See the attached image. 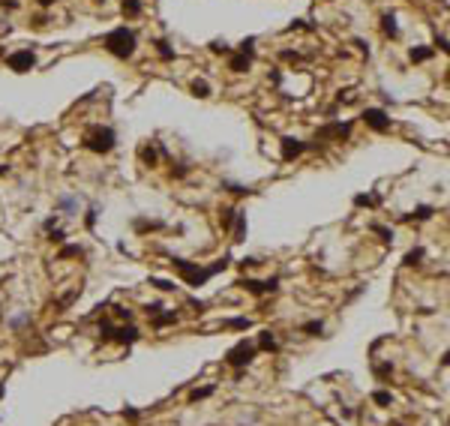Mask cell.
Here are the masks:
<instances>
[{
	"label": "cell",
	"instance_id": "e575fe53",
	"mask_svg": "<svg viewBox=\"0 0 450 426\" xmlns=\"http://www.w3.org/2000/svg\"><path fill=\"white\" fill-rule=\"evenodd\" d=\"M96 219H99V210H96V207H90V210H87V216H84V225H87V228H93V225H96Z\"/></svg>",
	"mask_w": 450,
	"mask_h": 426
},
{
	"label": "cell",
	"instance_id": "7bdbcfd3",
	"mask_svg": "<svg viewBox=\"0 0 450 426\" xmlns=\"http://www.w3.org/2000/svg\"><path fill=\"white\" fill-rule=\"evenodd\" d=\"M258 264H261L258 258H243V261H240V267H258Z\"/></svg>",
	"mask_w": 450,
	"mask_h": 426
},
{
	"label": "cell",
	"instance_id": "3957f363",
	"mask_svg": "<svg viewBox=\"0 0 450 426\" xmlns=\"http://www.w3.org/2000/svg\"><path fill=\"white\" fill-rule=\"evenodd\" d=\"M114 141H117V135H114V129H90L87 135H84V147L90 150V153H111L114 150Z\"/></svg>",
	"mask_w": 450,
	"mask_h": 426
},
{
	"label": "cell",
	"instance_id": "f35d334b",
	"mask_svg": "<svg viewBox=\"0 0 450 426\" xmlns=\"http://www.w3.org/2000/svg\"><path fill=\"white\" fill-rule=\"evenodd\" d=\"M210 51H216V54H228V51H231V45H225V42H213V45H210Z\"/></svg>",
	"mask_w": 450,
	"mask_h": 426
},
{
	"label": "cell",
	"instance_id": "83f0119b",
	"mask_svg": "<svg viewBox=\"0 0 450 426\" xmlns=\"http://www.w3.org/2000/svg\"><path fill=\"white\" fill-rule=\"evenodd\" d=\"M372 402H375V405H381V408H387V405L393 402V396H390L387 390H375V393H372Z\"/></svg>",
	"mask_w": 450,
	"mask_h": 426
},
{
	"label": "cell",
	"instance_id": "d4e9b609",
	"mask_svg": "<svg viewBox=\"0 0 450 426\" xmlns=\"http://www.w3.org/2000/svg\"><path fill=\"white\" fill-rule=\"evenodd\" d=\"M156 228H162V222H147V219H135V231H138V234H144V231H156Z\"/></svg>",
	"mask_w": 450,
	"mask_h": 426
},
{
	"label": "cell",
	"instance_id": "44dd1931",
	"mask_svg": "<svg viewBox=\"0 0 450 426\" xmlns=\"http://www.w3.org/2000/svg\"><path fill=\"white\" fill-rule=\"evenodd\" d=\"M234 216H237V207H222V213H219L222 228H231V225H234Z\"/></svg>",
	"mask_w": 450,
	"mask_h": 426
},
{
	"label": "cell",
	"instance_id": "52a82bcc",
	"mask_svg": "<svg viewBox=\"0 0 450 426\" xmlns=\"http://www.w3.org/2000/svg\"><path fill=\"white\" fill-rule=\"evenodd\" d=\"M363 123L369 129H375V132H387L390 129V117H387L384 108H366L363 111Z\"/></svg>",
	"mask_w": 450,
	"mask_h": 426
},
{
	"label": "cell",
	"instance_id": "9a60e30c",
	"mask_svg": "<svg viewBox=\"0 0 450 426\" xmlns=\"http://www.w3.org/2000/svg\"><path fill=\"white\" fill-rule=\"evenodd\" d=\"M423 255H426V252H423L420 246H414L411 252H405V258H402V264H405V267H414V264H420V261H423Z\"/></svg>",
	"mask_w": 450,
	"mask_h": 426
},
{
	"label": "cell",
	"instance_id": "b9f144b4",
	"mask_svg": "<svg viewBox=\"0 0 450 426\" xmlns=\"http://www.w3.org/2000/svg\"><path fill=\"white\" fill-rule=\"evenodd\" d=\"M123 417H126V420H132V423H135V420H138V417H141V414H138V411H135V408H123Z\"/></svg>",
	"mask_w": 450,
	"mask_h": 426
},
{
	"label": "cell",
	"instance_id": "1f68e13d",
	"mask_svg": "<svg viewBox=\"0 0 450 426\" xmlns=\"http://www.w3.org/2000/svg\"><path fill=\"white\" fill-rule=\"evenodd\" d=\"M378 204V198H372V195H354V207H375Z\"/></svg>",
	"mask_w": 450,
	"mask_h": 426
},
{
	"label": "cell",
	"instance_id": "74e56055",
	"mask_svg": "<svg viewBox=\"0 0 450 426\" xmlns=\"http://www.w3.org/2000/svg\"><path fill=\"white\" fill-rule=\"evenodd\" d=\"M111 333H114V327H111L108 321H102V324H99V336H102V339L108 342V339H111Z\"/></svg>",
	"mask_w": 450,
	"mask_h": 426
},
{
	"label": "cell",
	"instance_id": "ee69618b",
	"mask_svg": "<svg viewBox=\"0 0 450 426\" xmlns=\"http://www.w3.org/2000/svg\"><path fill=\"white\" fill-rule=\"evenodd\" d=\"M27 321H30V318H27V315H21V318H15V321H12V327H15V330H21Z\"/></svg>",
	"mask_w": 450,
	"mask_h": 426
},
{
	"label": "cell",
	"instance_id": "681fc988",
	"mask_svg": "<svg viewBox=\"0 0 450 426\" xmlns=\"http://www.w3.org/2000/svg\"><path fill=\"white\" fill-rule=\"evenodd\" d=\"M354 45H357V48H360V51H363V54H369V45H366V42H363V39H354Z\"/></svg>",
	"mask_w": 450,
	"mask_h": 426
},
{
	"label": "cell",
	"instance_id": "60d3db41",
	"mask_svg": "<svg viewBox=\"0 0 450 426\" xmlns=\"http://www.w3.org/2000/svg\"><path fill=\"white\" fill-rule=\"evenodd\" d=\"M144 309H147V315L153 318V315H159V312H162V303H150V306H144Z\"/></svg>",
	"mask_w": 450,
	"mask_h": 426
},
{
	"label": "cell",
	"instance_id": "9c48e42d",
	"mask_svg": "<svg viewBox=\"0 0 450 426\" xmlns=\"http://www.w3.org/2000/svg\"><path fill=\"white\" fill-rule=\"evenodd\" d=\"M138 327L135 324H126V327H114V333H111V339L114 342H123V345H132V342H138Z\"/></svg>",
	"mask_w": 450,
	"mask_h": 426
},
{
	"label": "cell",
	"instance_id": "8d00e7d4",
	"mask_svg": "<svg viewBox=\"0 0 450 426\" xmlns=\"http://www.w3.org/2000/svg\"><path fill=\"white\" fill-rule=\"evenodd\" d=\"M48 240H51V243H63V240H66V234H63L60 228H51V231H48Z\"/></svg>",
	"mask_w": 450,
	"mask_h": 426
},
{
	"label": "cell",
	"instance_id": "7dc6e473",
	"mask_svg": "<svg viewBox=\"0 0 450 426\" xmlns=\"http://www.w3.org/2000/svg\"><path fill=\"white\" fill-rule=\"evenodd\" d=\"M51 228H57V216H48V219H45V231H51Z\"/></svg>",
	"mask_w": 450,
	"mask_h": 426
},
{
	"label": "cell",
	"instance_id": "d6a6232c",
	"mask_svg": "<svg viewBox=\"0 0 450 426\" xmlns=\"http://www.w3.org/2000/svg\"><path fill=\"white\" fill-rule=\"evenodd\" d=\"M156 51H159V57H162V60H174V51L168 48V42H162V39H159V42H156Z\"/></svg>",
	"mask_w": 450,
	"mask_h": 426
},
{
	"label": "cell",
	"instance_id": "8992f818",
	"mask_svg": "<svg viewBox=\"0 0 450 426\" xmlns=\"http://www.w3.org/2000/svg\"><path fill=\"white\" fill-rule=\"evenodd\" d=\"M9 69L12 72H30L33 66H36V54L30 51V48H24V51H15V54H9Z\"/></svg>",
	"mask_w": 450,
	"mask_h": 426
},
{
	"label": "cell",
	"instance_id": "2e32d148",
	"mask_svg": "<svg viewBox=\"0 0 450 426\" xmlns=\"http://www.w3.org/2000/svg\"><path fill=\"white\" fill-rule=\"evenodd\" d=\"M177 321V312H159V315H153V327L159 330V327H168V324H174Z\"/></svg>",
	"mask_w": 450,
	"mask_h": 426
},
{
	"label": "cell",
	"instance_id": "836d02e7",
	"mask_svg": "<svg viewBox=\"0 0 450 426\" xmlns=\"http://www.w3.org/2000/svg\"><path fill=\"white\" fill-rule=\"evenodd\" d=\"M240 54L252 57V54H255V39H243V42H240Z\"/></svg>",
	"mask_w": 450,
	"mask_h": 426
},
{
	"label": "cell",
	"instance_id": "484cf974",
	"mask_svg": "<svg viewBox=\"0 0 450 426\" xmlns=\"http://www.w3.org/2000/svg\"><path fill=\"white\" fill-rule=\"evenodd\" d=\"M81 255H84V246H75V243L60 249V258H81Z\"/></svg>",
	"mask_w": 450,
	"mask_h": 426
},
{
	"label": "cell",
	"instance_id": "4fadbf2b",
	"mask_svg": "<svg viewBox=\"0 0 450 426\" xmlns=\"http://www.w3.org/2000/svg\"><path fill=\"white\" fill-rule=\"evenodd\" d=\"M249 63H252V57H246V54H234V57H231V63H228V69H231V72H246V69H249Z\"/></svg>",
	"mask_w": 450,
	"mask_h": 426
},
{
	"label": "cell",
	"instance_id": "e0dca14e",
	"mask_svg": "<svg viewBox=\"0 0 450 426\" xmlns=\"http://www.w3.org/2000/svg\"><path fill=\"white\" fill-rule=\"evenodd\" d=\"M414 63H423V60H429L432 57V48H426V45H417V48H411V54H408Z\"/></svg>",
	"mask_w": 450,
	"mask_h": 426
},
{
	"label": "cell",
	"instance_id": "f546056e",
	"mask_svg": "<svg viewBox=\"0 0 450 426\" xmlns=\"http://www.w3.org/2000/svg\"><path fill=\"white\" fill-rule=\"evenodd\" d=\"M150 285H153V288H159V291H174V288H177L171 279H156V276H150Z\"/></svg>",
	"mask_w": 450,
	"mask_h": 426
},
{
	"label": "cell",
	"instance_id": "ab89813d",
	"mask_svg": "<svg viewBox=\"0 0 450 426\" xmlns=\"http://www.w3.org/2000/svg\"><path fill=\"white\" fill-rule=\"evenodd\" d=\"M114 312H117V318H123V321L132 318V309H126V306H114Z\"/></svg>",
	"mask_w": 450,
	"mask_h": 426
},
{
	"label": "cell",
	"instance_id": "11a10c76",
	"mask_svg": "<svg viewBox=\"0 0 450 426\" xmlns=\"http://www.w3.org/2000/svg\"><path fill=\"white\" fill-rule=\"evenodd\" d=\"M0 396H3V387H0Z\"/></svg>",
	"mask_w": 450,
	"mask_h": 426
},
{
	"label": "cell",
	"instance_id": "603a6c76",
	"mask_svg": "<svg viewBox=\"0 0 450 426\" xmlns=\"http://www.w3.org/2000/svg\"><path fill=\"white\" fill-rule=\"evenodd\" d=\"M222 186L228 189V192H234V195H252L255 189H249V186H243V183H228V180H222Z\"/></svg>",
	"mask_w": 450,
	"mask_h": 426
},
{
	"label": "cell",
	"instance_id": "5b68a950",
	"mask_svg": "<svg viewBox=\"0 0 450 426\" xmlns=\"http://www.w3.org/2000/svg\"><path fill=\"white\" fill-rule=\"evenodd\" d=\"M240 288H246L249 294H255V297H261V294H273L276 288H279V276H270V279H264V282H258V279H240L237 282Z\"/></svg>",
	"mask_w": 450,
	"mask_h": 426
},
{
	"label": "cell",
	"instance_id": "277c9868",
	"mask_svg": "<svg viewBox=\"0 0 450 426\" xmlns=\"http://www.w3.org/2000/svg\"><path fill=\"white\" fill-rule=\"evenodd\" d=\"M255 354H258V348H255L252 342H246V339H243V342H237V345L225 354V363H228V366H234V369H246V366L255 360Z\"/></svg>",
	"mask_w": 450,
	"mask_h": 426
},
{
	"label": "cell",
	"instance_id": "f1b7e54d",
	"mask_svg": "<svg viewBox=\"0 0 450 426\" xmlns=\"http://www.w3.org/2000/svg\"><path fill=\"white\" fill-rule=\"evenodd\" d=\"M372 231L381 237V243H393V231H390V228H384V225H378V222H375V225H372Z\"/></svg>",
	"mask_w": 450,
	"mask_h": 426
},
{
	"label": "cell",
	"instance_id": "4316f807",
	"mask_svg": "<svg viewBox=\"0 0 450 426\" xmlns=\"http://www.w3.org/2000/svg\"><path fill=\"white\" fill-rule=\"evenodd\" d=\"M225 327H231V330H246V327H252V318H228Z\"/></svg>",
	"mask_w": 450,
	"mask_h": 426
},
{
	"label": "cell",
	"instance_id": "816d5d0a",
	"mask_svg": "<svg viewBox=\"0 0 450 426\" xmlns=\"http://www.w3.org/2000/svg\"><path fill=\"white\" fill-rule=\"evenodd\" d=\"M36 3H39V6H51L54 0H36Z\"/></svg>",
	"mask_w": 450,
	"mask_h": 426
},
{
	"label": "cell",
	"instance_id": "ffe728a7",
	"mask_svg": "<svg viewBox=\"0 0 450 426\" xmlns=\"http://www.w3.org/2000/svg\"><path fill=\"white\" fill-rule=\"evenodd\" d=\"M432 213H435V207H429V204H420L408 219H417V222H423V219H432Z\"/></svg>",
	"mask_w": 450,
	"mask_h": 426
},
{
	"label": "cell",
	"instance_id": "30bf717a",
	"mask_svg": "<svg viewBox=\"0 0 450 426\" xmlns=\"http://www.w3.org/2000/svg\"><path fill=\"white\" fill-rule=\"evenodd\" d=\"M348 135H351L348 123H330V126L318 129V138H348Z\"/></svg>",
	"mask_w": 450,
	"mask_h": 426
},
{
	"label": "cell",
	"instance_id": "d6986e66",
	"mask_svg": "<svg viewBox=\"0 0 450 426\" xmlns=\"http://www.w3.org/2000/svg\"><path fill=\"white\" fill-rule=\"evenodd\" d=\"M141 162L150 165V168L156 165V147H153V144H144V147H141Z\"/></svg>",
	"mask_w": 450,
	"mask_h": 426
},
{
	"label": "cell",
	"instance_id": "f5cc1de1",
	"mask_svg": "<svg viewBox=\"0 0 450 426\" xmlns=\"http://www.w3.org/2000/svg\"><path fill=\"white\" fill-rule=\"evenodd\" d=\"M9 171V165H0V174H6Z\"/></svg>",
	"mask_w": 450,
	"mask_h": 426
},
{
	"label": "cell",
	"instance_id": "ba28073f",
	"mask_svg": "<svg viewBox=\"0 0 450 426\" xmlns=\"http://www.w3.org/2000/svg\"><path fill=\"white\" fill-rule=\"evenodd\" d=\"M306 147H309V144H306V141H300V138H282V159H285V162H291V159H297Z\"/></svg>",
	"mask_w": 450,
	"mask_h": 426
},
{
	"label": "cell",
	"instance_id": "5bb4252c",
	"mask_svg": "<svg viewBox=\"0 0 450 426\" xmlns=\"http://www.w3.org/2000/svg\"><path fill=\"white\" fill-rule=\"evenodd\" d=\"M231 228H234V240L240 243V240L246 237V213H240V210H237V216H234V225H231Z\"/></svg>",
	"mask_w": 450,
	"mask_h": 426
},
{
	"label": "cell",
	"instance_id": "d590c367",
	"mask_svg": "<svg viewBox=\"0 0 450 426\" xmlns=\"http://www.w3.org/2000/svg\"><path fill=\"white\" fill-rule=\"evenodd\" d=\"M375 375H378V378H387V375H393V363H381V366H375Z\"/></svg>",
	"mask_w": 450,
	"mask_h": 426
},
{
	"label": "cell",
	"instance_id": "7a4b0ae2",
	"mask_svg": "<svg viewBox=\"0 0 450 426\" xmlns=\"http://www.w3.org/2000/svg\"><path fill=\"white\" fill-rule=\"evenodd\" d=\"M105 51L120 57V60H129L135 54V33L129 27H114L108 36H105Z\"/></svg>",
	"mask_w": 450,
	"mask_h": 426
},
{
	"label": "cell",
	"instance_id": "f907efd6",
	"mask_svg": "<svg viewBox=\"0 0 450 426\" xmlns=\"http://www.w3.org/2000/svg\"><path fill=\"white\" fill-rule=\"evenodd\" d=\"M189 306H192L195 312H201V309H204V303H201V300H189Z\"/></svg>",
	"mask_w": 450,
	"mask_h": 426
},
{
	"label": "cell",
	"instance_id": "ac0fdd59",
	"mask_svg": "<svg viewBox=\"0 0 450 426\" xmlns=\"http://www.w3.org/2000/svg\"><path fill=\"white\" fill-rule=\"evenodd\" d=\"M192 93H195L198 99H207V96H210V84H207L204 78H195V81H192Z\"/></svg>",
	"mask_w": 450,
	"mask_h": 426
},
{
	"label": "cell",
	"instance_id": "db71d44e",
	"mask_svg": "<svg viewBox=\"0 0 450 426\" xmlns=\"http://www.w3.org/2000/svg\"><path fill=\"white\" fill-rule=\"evenodd\" d=\"M390 426H402V423H390Z\"/></svg>",
	"mask_w": 450,
	"mask_h": 426
},
{
	"label": "cell",
	"instance_id": "7402d4cb",
	"mask_svg": "<svg viewBox=\"0 0 450 426\" xmlns=\"http://www.w3.org/2000/svg\"><path fill=\"white\" fill-rule=\"evenodd\" d=\"M300 330H303L306 336H321V330H324V324H321L318 318H312V321H306V324H303Z\"/></svg>",
	"mask_w": 450,
	"mask_h": 426
},
{
	"label": "cell",
	"instance_id": "cb8c5ba5",
	"mask_svg": "<svg viewBox=\"0 0 450 426\" xmlns=\"http://www.w3.org/2000/svg\"><path fill=\"white\" fill-rule=\"evenodd\" d=\"M207 396H213V384H210V387H195V390L189 393V402H201V399H207Z\"/></svg>",
	"mask_w": 450,
	"mask_h": 426
},
{
	"label": "cell",
	"instance_id": "bcb514c9",
	"mask_svg": "<svg viewBox=\"0 0 450 426\" xmlns=\"http://www.w3.org/2000/svg\"><path fill=\"white\" fill-rule=\"evenodd\" d=\"M60 207H63V210H72V207H75V201H72V198H60Z\"/></svg>",
	"mask_w": 450,
	"mask_h": 426
},
{
	"label": "cell",
	"instance_id": "6da1fadb",
	"mask_svg": "<svg viewBox=\"0 0 450 426\" xmlns=\"http://www.w3.org/2000/svg\"><path fill=\"white\" fill-rule=\"evenodd\" d=\"M171 264L183 273V279H186V285H192V288H201V285H207V279L210 276H216L219 270H225L228 264H231V258L225 255V258H219L216 264H210V267H201V264H192V261H186V258H171Z\"/></svg>",
	"mask_w": 450,
	"mask_h": 426
},
{
	"label": "cell",
	"instance_id": "7c38bea8",
	"mask_svg": "<svg viewBox=\"0 0 450 426\" xmlns=\"http://www.w3.org/2000/svg\"><path fill=\"white\" fill-rule=\"evenodd\" d=\"M381 30H384L390 39H396V36H399V27H396V15H393V12H387V15L381 18Z\"/></svg>",
	"mask_w": 450,
	"mask_h": 426
},
{
	"label": "cell",
	"instance_id": "8fae6325",
	"mask_svg": "<svg viewBox=\"0 0 450 426\" xmlns=\"http://www.w3.org/2000/svg\"><path fill=\"white\" fill-rule=\"evenodd\" d=\"M255 348H258V351H276L279 345H276V336H273L270 330H261V333H258V345H255Z\"/></svg>",
	"mask_w": 450,
	"mask_h": 426
},
{
	"label": "cell",
	"instance_id": "4dcf8cb0",
	"mask_svg": "<svg viewBox=\"0 0 450 426\" xmlns=\"http://www.w3.org/2000/svg\"><path fill=\"white\" fill-rule=\"evenodd\" d=\"M120 9H123L126 15H138V12H141V0H123Z\"/></svg>",
	"mask_w": 450,
	"mask_h": 426
},
{
	"label": "cell",
	"instance_id": "c3c4849f",
	"mask_svg": "<svg viewBox=\"0 0 450 426\" xmlns=\"http://www.w3.org/2000/svg\"><path fill=\"white\" fill-rule=\"evenodd\" d=\"M435 45H438L441 51H447V36H438V39H435Z\"/></svg>",
	"mask_w": 450,
	"mask_h": 426
},
{
	"label": "cell",
	"instance_id": "f6af8a7d",
	"mask_svg": "<svg viewBox=\"0 0 450 426\" xmlns=\"http://www.w3.org/2000/svg\"><path fill=\"white\" fill-rule=\"evenodd\" d=\"M171 174H174V177H186V165H177V168H171Z\"/></svg>",
	"mask_w": 450,
	"mask_h": 426
}]
</instances>
